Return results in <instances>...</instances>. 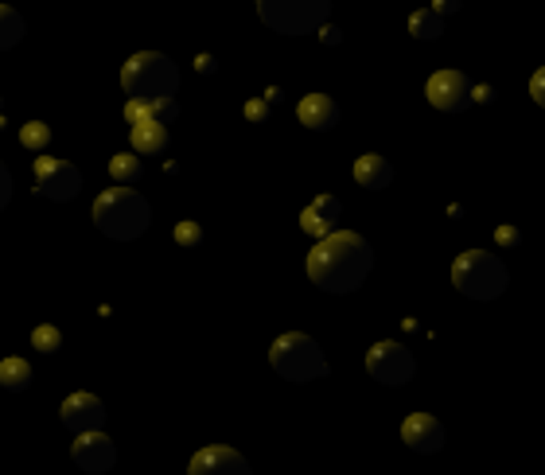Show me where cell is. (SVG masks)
<instances>
[{
  "label": "cell",
  "instance_id": "6",
  "mask_svg": "<svg viewBox=\"0 0 545 475\" xmlns=\"http://www.w3.org/2000/svg\"><path fill=\"white\" fill-rule=\"evenodd\" d=\"M327 12H332V0H257V16L281 36L320 32Z\"/></svg>",
  "mask_w": 545,
  "mask_h": 475
},
{
  "label": "cell",
  "instance_id": "18",
  "mask_svg": "<svg viewBox=\"0 0 545 475\" xmlns=\"http://www.w3.org/2000/svg\"><path fill=\"white\" fill-rule=\"evenodd\" d=\"M125 117H129V125L132 121H172L176 117V101L172 98H129Z\"/></svg>",
  "mask_w": 545,
  "mask_h": 475
},
{
  "label": "cell",
  "instance_id": "8",
  "mask_svg": "<svg viewBox=\"0 0 545 475\" xmlns=\"http://www.w3.org/2000/svg\"><path fill=\"white\" fill-rule=\"evenodd\" d=\"M471 90L476 86H471L468 75H460V70H437V75L429 78L425 94L440 113H464V109H471V101H476Z\"/></svg>",
  "mask_w": 545,
  "mask_h": 475
},
{
  "label": "cell",
  "instance_id": "30",
  "mask_svg": "<svg viewBox=\"0 0 545 475\" xmlns=\"http://www.w3.org/2000/svg\"><path fill=\"white\" fill-rule=\"evenodd\" d=\"M456 8H460V0H437V4H433V12L448 16V12H456Z\"/></svg>",
  "mask_w": 545,
  "mask_h": 475
},
{
  "label": "cell",
  "instance_id": "17",
  "mask_svg": "<svg viewBox=\"0 0 545 475\" xmlns=\"http://www.w3.org/2000/svg\"><path fill=\"white\" fill-rule=\"evenodd\" d=\"M132 149L140 157H160L168 149V125L164 121H132Z\"/></svg>",
  "mask_w": 545,
  "mask_h": 475
},
{
  "label": "cell",
  "instance_id": "24",
  "mask_svg": "<svg viewBox=\"0 0 545 475\" xmlns=\"http://www.w3.org/2000/svg\"><path fill=\"white\" fill-rule=\"evenodd\" d=\"M140 172H145V168H140V160H137V157H129V152H125V157H113V160H109V175H113L117 183H132V180H140Z\"/></svg>",
  "mask_w": 545,
  "mask_h": 475
},
{
  "label": "cell",
  "instance_id": "13",
  "mask_svg": "<svg viewBox=\"0 0 545 475\" xmlns=\"http://www.w3.org/2000/svg\"><path fill=\"white\" fill-rule=\"evenodd\" d=\"M63 425L70 432L101 429V425H106V406H101V398H94V394H70L63 401Z\"/></svg>",
  "mask_w": 545,
  "mask_h": 475
},
{
  "label": "cell",
  "instance_id": "19",
  "mask_svg": "<svg viewBox=\"0 0 545 475\" xmlns=\"http://www.w3.org/2000/svg\"><path fill=\"white\" fill-rule=\"evenodd\" d=\"M0 386L12 390V394H20V390L32 386V366H28V358H4L0 363Z\"/></svg>",
  "mask_w": 545,
  "mask_h": 475
},
{
  "label": "cell",
  "instance_id": "20",
  "mask_svg": "<svg viewBox=\"0 0 545 475\" xmlns=\"http://www.w3.org/2000/svg\"><path fill=\"white\" fill-rule=\"evenodd\" d=\"M409 32H413V39H440L445 36V16L433 12V8H421V12L409 16Z\"/></svg>",
  "mask_w": 545,
  "mask_h": 475
},
{
  "label": "cell",
  "instance_id": "9",
  "mask_svg": "<svg viewBox=\"0 0 545 475\" xmlns=\"http://www.w3.org/2000/svg\"><path fill=\"white\" fill-rule=\"evenodd\" d=\"M82 188V180H78V172H75V164H67V160H51L44 157L36 164V191L44 195V199H55V203H70L78 195Z\"/></svg>",
  "mask_w": 545,
  "mask_h": 475
},
{
  "label": "cell",
  "instance_id": "27",
  "mask_svg": "<svg viewBox=\"0 0 545 475\" xmlns=\"http://www.w3.org/2000/svg\"><path fill=\"white\" fill-rule=\"evenodd\" d=\"M530 98L538 101V106L545 109V67L533 70V78H530Z\"/></svg>",
  "mask_w": 545,
  "mask_h": 475
},
{
  "label": "cell",
  "instance_id": "21",
  "mask_svg": "<svg viewBox=\"0 0 545 475\" xmlns=\"http://www.w3.org/2000/svg\"><path fill=\"white\" fill-rule=\"evenodd\" d=\"M20 36H24V20H20V12L8 4H0V51L16 47Z\"/></svg>",
  "mask_w": 545,
  "mask_h": 475
},
{
  "label": "cell",
  "instance_id": "28",
  "mask_svg": "<svg viewBox=\"0 0 545 475\" xmlns=\"http://www.w3.org/2000/svg\"><path fill=\"white\" fill-rule=\"evenodd\" d=\"M8 199H12V175H8V168L0 164V211L8 206Z\"/></svg>",
  "mask_w": 545,
  "mask_h": 475
},
{
  "label": "cell",
  "instance_id": "5",
  "mask_svg": "<svg viewBox=\"0 0 545 475\" xmlns=\"http://www.w3.org/2000/svg\"><path fill=\"white\" fill-rule=\"evenodd\" d=\"M269 363L277 374L289 378V382H312V378L327 374V358H324L320 343L301 335V332H289V335L277 339L269 347Z\"/></svg>",
  "mask_w": 545,
  "mask_h": 475
},
{
  "label": "cell",
  "instance_id": "7",
  "mask_svg": "<svg viewBox=\"0 0 545 475\" xmlns=\"http://www.w3.org/2000/svg\"><path fill=\"white\" fill-rule=\"evenodd\" d=\"M366 370H370V378L382 382V386H405V382L417 374V363H413V350L409 347L394 343V339H382V343L370 347Z\"/></svg>",
  "mask_w": 545,
  "mask_h": 475
},
{
  "label": "cell",
  "instance_id": "23",
  "mask_svg": "<svg viewBox=\"0 0 545 475\" xmlns=\"http://www.w3.org/2000/svg\"><path fill=\"white\" fill-rule=\"evenodd\" d=\"M32 347L39 350V355H59V347H63V335H59V327L39 324L36 332H32Z\"/></svg>",
  "mask_w": 545,
  "mask_h": 475
},
{
  "label": "cell",
  "instance_id": "2",
  "mask_svg": "<svg viewBox=\"0 0 545 475\" xmlns=\"http://www.w3.org/2000/svg\"><path fill=\"white\" fill-rule=\"evenodd\" d=\"M148 219H152V211H148L145 195L129 191L125 183H121V188L101 191L98 203H94L98 230L106 238H117V242H132V238H140L145 234V226H148Z\"/></svg>",
  "mask_w": 545,
  "mask_h": 475
},
{
  "label": "cell",
  "instance_id": "3",
  "mask_svg": "<svg viewBox=\"0 0 545 475\" xmlns=\"http://www.w3.org/2000/svg\"><path fill=\"white\" fill-rule=\"evenodd\" d=\"M507 265L487 250H468L452 265V285L471 301H495V296L507 293Z\"/></svg>",
  "mask_w": 545,
  "mask_h": 475
},
{
  "label": "cell",
  "instance_id": "25",
  "mask_svg": "<svg viewBox=\"0 0 545 475\" xmlns=\"http://www.w3.org/2000/svg\"><path fill=\"white\" fill-rule=\"evenodd\" d=\"M176 242H180V246H199V242H203L199 222H180V226H176Z\"/></svg>",
  "mask_w": 545,
  "mask_h": 475
},
{
  "label": "cell",
  "instance_id": "12",
  "mask_svg": "<svg viewBox=\"0 0 545 475\" xmlns=\"http://www.w3.org/2000/svg\"><path fill=\"white\" fill-rule=\"evenodd\" d=\"M191 475H250V463L234 448H226V444H211V448L195 452Z\"/></svg>",
  "mask_w": 545,
  "mask_h": 475
},
{
  "label": "cell",
  "instance_id": "1",
  "mask_svg": "<svg viewBox=\"0 0 545 475\" xmlns=\"http://www.w3.org/2000/svg\"><path fill=\"white\" fill-rule=\"evenodd\" d=\"M370 265H374V250L363 234L351 230H332L316 242V250L308 254V277L316 288L332 296H347L366 281Z\"/></svg>",
  "mask_w": 545,
  "mask_h": 475
},
{
  "label": "cell",
  "instance_id": "22",
  "mask_svg": "<svg viewBox=\"0 0 545 475\" xmlns=\"http://www.w3.org/2000/svg\"><path fill=\"white\" fill-rule=\"evenodd\" d=\"M20 144H24V149H32V152H44L51 144V129L44 125V121H28V125L20 129Z\"/></svg>",
  "mask_w": 545,
  "mask_h": 475
},
{
  "label": "cell",
  "instance_id": "26",
  "mask_svg": "<svg viewBox=\"0 0 545 475\" xmlns=\"http://www.w3.org/2000/svg\"><path fill=\"white\" fill-rule=\"evenodd\" d=\"M245 121H269V101H261V98H253V101H245Z\"/></svg>",
  "mask_w": 545,
  "mask_h": 475
},
{
  "label": "cell",
  "instance_id": "29",
  "mask_svg": "<svg viewBox=\"0 0 545 475\" xmlns=\"http://www.w3.org/2000/svg\"><path fill=\"white\" fill-rule=\"evenodd\" d=\"M495 238H499V246H518V242H522V234L514 230V226H499Z\"/></svg>",
  "mask_w": 545,
  "mask_h": 475
},
{
  "label": "cell",
  "instance_id": "11",
  "mask_svg": "<svg viewBox=\"0 0 545 475\" xmlns=\"http://www.w3.org/2000/svg\"><path fill=\"white\" fill-rule=\"evenodd\" d=\"M401 440L413 452H421V456H433V452L445 448V425L433 413H409L405 425H401Z\"/></svg>",
  "mask_w": 545,
  "mask_h": 475
},
{
  "label": "cell",
  "instance_id": "4",
  "mask_svg": "<svg viewBox=\"0 0 545 475\" xmlns=\"http://www.w3.org/2000/svg\"><path fill=\"white\" fill-rule=\"evenodd\" d=\"M121 86L129 98H172L180 86V70L160 51H140L121 70Z\"/></svg>",
  "mask_w": 545,
  "mask_h": 475
},
{
  "label": "cell",
  "instance_id": "14",
  "mask_svg": "<svg viewBox=\"0 0 545 475\" xmlns=\"http://www.w3.org/2000/svg\"><path fill=\"white\" fill-rule=\"evenodd\" d=\"M339 214H343V206H339L335 195H320V199H312V206L301 214V226H304V234L324 238L339 226Z\"/></svg>",
  "mask_w": 545,
  "mask_h": 475
},
{
  "label": "cell",
  "instance_id": "10",
  "mask_svg": "<svg viewBox=\"0 0 545 475\" xmlns=\"http://www.w3.org/2000/svg\"><path fill=\"white\" fill-rule=\"evenodd\" d=\"M113 460H117V448H113V440L101 429L78 432V440H75V463H78L82 471L101 475V471L113 468Z\"/></svg>",
  "mask_w": 545,
  "mask_h": 475
},
{
  "label": "cell",
  "instance_id": "15",
  "mask_svg": "<svg viewBox=\"0 0 545 475\" xmlns=\"http://www.w3.org/2000/svg\"><path fill=\"white\" fill-rule=\"evenodd\" d=\"M296 117H301L308 129L324 133V129H335L339 106H335V98H327V94H308L301 106H296Z\"/></svg>",
  "mask_w": 545,
  "mask_h": 475
},
{
  "label": "cell",
  "instance_id": "31",
  "mask_svg": "<svg viewBox=\"0 0 545 475\" xmlns=\"http://www.w3.org/2000/svg\"><path fill=\"white\" fill-rule=\"evenodd\" d=\"M195 67H199L203 75H214V59L211 55H199V63H195Z\"/></svg>",
  "mask_w": 545,
  "mask_h": 475
},
{
  "label": "cell",
  "instance_id": "16",
  "mask_svg": "<svg viewBox=\"0 0 545 475\" xmlns=\"http://www.w3.org/2000/svg\"><path fill=\"white\" fill-rule=\"evenodd\" d=\"M389 180H394V168H389L386 157H374V152H366V157L355 160V183L366 191H382L389 188Z\"/></svg>",
  "mask_w": 545,
  "mask_h": 475
}]
</instances>
